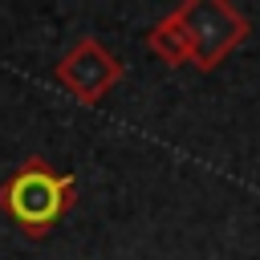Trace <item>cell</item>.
<instances>
[{"mask_svg":"<svg viewBox=\"0 0 260 260\" xmlns=\"http://www.w3.org/2000/svg\"><path fill=\"white\" fill-rule=\"evenodd\" d=\"M146 49H150L158 61H167V65H191V45H187V32H183V24H179L175 12H167L162 20L150 24Z\"/></svg>","mask_w":260,"mask_h":260,"instance_id":"4","label":"cell"},{"mask_svg":"<svg viewBox=\"0 0 260 260\" xmlns=\"http://www.w3.org/2000/svg\"><path fill=\"white\" fill-rule=\"evenodd\" d=\"M77 203V179L57 171L49 158L28 154L0 183V211L24 240H45Z\"/></svg>","mask_w":260,"mask_h":260,"instance_id":"1","label":"cell"},{"mask_svg":"<svg viewBox=\"0 0 260 260\" xmlns=\"http://www.w3.org/2000/svg\"><path fill=\"white\" fill-rule=\"evenodd\" d=\"M53 77L65 93H73L77 102L93 106L102 102L122 77H126V65L98 41V37H81L57 65H53Z\"/></svg>","mask_w":260,"mask_h":260,"instance_id":"3","label":"cell"},{"mask_svg":"<svg viewBox=\"0 0 260 260\" xmlns=\"http://www.w3.org/2000/svg\"><path fill=\"white\" fill-rule=\"evenodd\" d=\"M187 32V45H191V65L199 73H211L215 65H223V57L248 41L252 32V20L228 4V0H183L179 8H171Z\"/></svg>","mask_w":260,"mask_h":260,"instance_id":"2","label":"cell"}]
</instances>
